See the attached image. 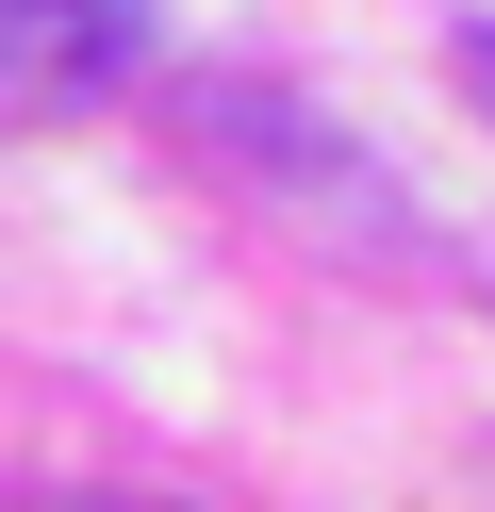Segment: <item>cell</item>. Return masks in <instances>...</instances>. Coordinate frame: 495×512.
<instances>
[{
	"label": "cell",
	"mask_w": 495,
	"mask_h": 512,
	"mask_svg": "<svg viewBox=\"0 0 495 512\" xmlns=\"http://www.w3.org/2000/svg\"><path fill=\"white\" fill-rule=\"evenodd\" d=\"M149 67V0H0V116H66Z\"/></svg>",
	"instance_id": "cell-1"
},
{
	"label": "cell",
	"mask_w": 495,
	"mask_h": 512,
	"mask_svg": "<svg viewBox=\"0 0 495 512\" xmlns=\"http://www.w3.org/2000/svg\"><path fill=\"white\" fill-rule=\"evenodd\" d=\"M462 100H479V116H495V34H462Z\"/></svg>",
	"instance_id": "cell-2"
}]
</instances>
